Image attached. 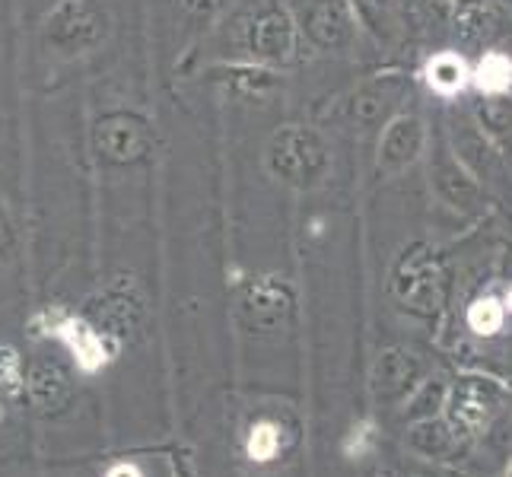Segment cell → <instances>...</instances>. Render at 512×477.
Wrapping results in <instances>:
<instances>
[{"label": "cell", "mask_w": 512, "mask_h": 477, "mask_svg": "<svg viewBox=\"0 0 512 477\" xmlns=\"http://www.w3.org/2000/svg\"><path fill=\"white\" fill-rule=\"evenodd\" d=\"M280 449V430L274 423H255L249 436V458L252 462H271Z\"/></svg>", "instance_id": "obj_5"}, {"label": "cell", "mask_w": 512, "mask_h": 477, "mask_svg": "<svg viewBox=\"0 0 512 477\" xmlns=\"http://www.w3.org/2000/svg\"><path fill=\"white\" fill-rule=\"evenodd\" d=\"M423 83L430 86L436 96H458L471 83V67L455 51H439L423 67Z\"/></svg>", "instance_id": "obj_1"}, {"label": "cell", "mask_w": 512, "mask_h": 477, "mask_svg": "<svg viewBox=\"0 0 512 477\" xmlns=\"http://www.w3.org/2000/svg\"><path fill=\"white\" fill-rule=\"evenodd\" d=\"M503 315H506V306L500 303L497 296H484L478 299V303H471L468 309V325L474 334H484V338H490V334H497L503 328Z\"/></svg>", "instance_id": "obj_4"}, {"label": "cell", "mask_w": 512, "mask_h": 477, "mask_svg": "<svg viewBox=\"0 0 512 477\" xmlns=\"http://www.w3.org/2000/svg\"><path fill=\"white\" fill-rule=\"evenodd\" d=\"M471 83L490 96L509 93L512 90V61L503 55V51H487L481 64L471 70Z\"/></svg>", "instance_id": "obj_2"}, {"label": "cell", "mask_w": 512, "mask_h": 477, "mask_svg": "<svg viewBox=\"0 0 512 477\" xmlns=\"http://www.w3.org/2000/svg\"><path fill=\"white\" fill-rule=\"evenodd\" d=\"M105 477H144V474H140V468L137 465H128V462H121V465H115L109 474H105Z\"/></svg>", "instance_id": "obj_6"}, {"label": "cell", "mask_w": 512, "mask_h": 477, "mask_svg": "<svg viewBox=\"0 0 512 477\" xmlns=\"http://www.w3.org/2000/svg\"><path fill=\"white\" fill-rule=\"evenodd\" d=\"M61 338L70 344V350L77 353V360H80V366L83 369H90V373H96V369L109 360L105 357V350H102V341L96 338V334L86 328L83 322H64L61 325Z\"/></svg>", "instance_id": "obj_3"}, {"label": "cell", "mask_w": 512, "mask_h": 477, "mask_svg": "<svg viewBox=\"0 0 512 477\" xmlns=\"http://www.w3.org/2000/svg\"><path fill=\"white\" fill-rule=\"evenodd\" d=\"M506 306L512 309V290H509V296H506Z\"/></svg>", "instance_id": "obj_7"}]
</instances>
